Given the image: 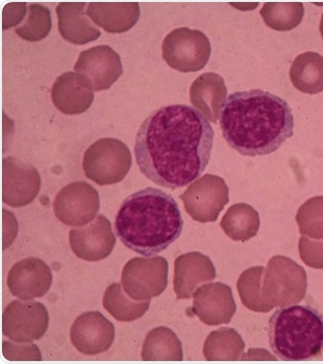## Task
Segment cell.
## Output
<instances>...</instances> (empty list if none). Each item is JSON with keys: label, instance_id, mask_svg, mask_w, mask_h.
Wrapping results in <instances>:
<instances>
[{"label": "cell", "instance_id": "cell-16", "mask_svg": "<svg viewBox=\"0 0 323 364\" xmlns=\"http://www.w3.org/2000/svg\"><path fill=\"white\" fill-rule=\"evenodd\" d=\"M115 339V326L99 311L81 314L73 323L70 341L73 346L88 355L108 351Z\"/></svg>", "mask_w": 323, "mask_h": 364}, {"label": "cell", "instance_id": "cell-18", "mask_svg": "<svg viewBox=\"0 0 323 364\" xmlns=\"http://www.w3.org/2000/svg\"><path fill=\"white\" fill-rule=\"evenodd\" d=\"M216 277V268L207 255L198 252L180 255L175 259L173 278L177 300H189L200 285Z\"/></svg>", "mask_w": 323, "mask_h": 364}, {"label": "cell", "instance_id": "cell-26", "mask_svg": "<svg viewBox=\"0 0 323 364\" xmlns=\"http://www.w3.org/2000/svg\"><path fill=\"white\" fill-rule=\"evenodd\" d=\"M143 360H182L181 341L170 328L159 327L149 331L143 342Z\"/></svg>", "mask_w": 323, "mask_h": 364}, {"label": "cell", "instance_id": "cell-19", "mask_svg": "<svg viewBox=\"0 0 323 364\" xmlns=\"http://www.w3.org/2000/svg\"><path fill=\"white\" fill-rule=\"evenodd\" d=\"M227 97L224 80L216 73H206L192 82L190 89L192 105L208 121L216 124Z\"/></svg>", "mask_w": 323, "mask_h": 364}, {"label": "cell", "instance_id": "cell-1", "mask_svg": "<svg viewBox=\"0 0 323 364\" xmlns=\"http://www.w3.org/2000/svg\"><path fill=\"white\" fill-rule=\"evenodd\" d=\"M213 127L189 105H165L143 121L136 136L141 172L157 186L179 189L199 178L210 161Z\"/></svg>", "mask_w": 323, "mask_h": 364}, {"label": "cell", "instance_id": "cell-20", "mask_svg": "<svg viewBox=\"0 0 323 364\" xmlns=\"http://www.w3.org/2000/svg\"><path fill=\"white\" fill-rule=\"evenodd\" d=\"M86 5V2H61L56 8L60 34L75 45H86L102 36L88 18Z\"/></svg>", "mask_w": 323, "mask_h": 364}, {"label": "cell", "instance_id": "cell-6", "mask_svg": "<svg viewBox=\"0 0 323 364\" xmlns=\"http://www.w3.org/2000/svg\"><path fill=\"white\" fill-rule=\"evenodd\" d=\"M131 166L132 154L128 146L114 138L97 140L84 154V173L100 186L124 181Z\"/></svg>", "mask_w": 323, "mask_h": 364}, {"label": "cell", "instance_id": "cell-24", "mask_svg": "<svg viewBox=\"0 0 323 364\" xmlns=\"http://www.w3.org/2000/svg\"><path fill=\"white\" fill-rule=\"evenodd\" d=\"M260 215L248 203H236L231 206L221 222L225 235L234 241H248L255 237L260 229Z\"/></svg>", "mask_w": 323, "mask_h": 364}, {"label": "cell", "instance_id": "cell-12", "mask_svg": "<svg viewBox=\"0 0 323 364\" xmlns=\"http://www.w3.org/2000/svg\"><path fill=\"white\" fill-rule=\"evenodd\" d=\"M99 194L84 181L73 182L60 190L53 203L57 218L70 227L88 225L99 213Z\"/></svg>", "mask_w": 323, "mask_h": 364}, {"label": "cell", "instance_id": "cell-34", "mask_svg": "<svg viewBox=\"0 0 323 364\" xmlns=\"http://www.w3.org/2000/svg\"><path fill=\"white\" fill-rule=\"evenodd\" d=\"M21 4H10L7 5L8 9L13 14L9 13V17L4 18V29L10 28L13 26H18V23H21L24 16H26V4L21 8L20 12H18V8H20Z\"/></svg>", "mask_w": 323, "mask_h": 364}, {"label": "cell", "instance_id": "cell-4", "mask_svg": "<svg viewBox=\"0 0 323 364\" xmlns=\"http://www.w3.org/2000/svg\"><path fill=\"white\" fill-rule=\"evenodd\" d=\"M268 341L273 354L283 360L322 357L323 315L311 306L292 305L270 318Z\"/></svg>", "mask_w": 323, "mask_h": 364}, {"label": "cell", "instance_id": "cell-29", "mask_svg": "<svg viewBox=\"0 0 323 364\" xmlns=\"http://www.w3.org/2000/svg\"><path fill=\"white\" fill-rule=\"evenodd\" d=\"M264 271L265 268L263 266H256L244 271L239 278L237 287L241 303L252 311H270V309L265 305L261 296Z\"/></svg>", "mask_w": 323, "mask_h": 364}, {"label": "cell", "instance_id": "cell-11", "mask_svg": "<svg viewBox=\"0 0 323 364\" xmlns=\"http://www.w3.org/2000/svg\"><path fill=\"white\" fill-rule=\"evenodd\" d=\"M50 324L48 309L39 301H13L2 315V333L18 342L39 341Z\"/></svg>", "mask_w": 323, "mask_h": 364}, {"label": "cell", "instance_id": "cell-3", "mask_svg": "<svg viewBox=\"0 0 323 364\" xmlns=\"http://www.w3.org/2000/svg\"><path fill=\"white\" fill-rule=\"evenodd\" d=\"M115 227L116 236L124 246L148 257L165 251L177 240L184 221L172 196L148 187L124 200Z\"/></svg>", "mask_w": 323, "mask_h": 364}, {"label": "cell", "instance_id": "cell-13", "mask_svg": "<svg viewBox=\"0 0 323 364\" xmlns=\"http://www.w3.org/2000/svg\"><path fill=\"white\" fill-rule=\"evenodd\" d=\"M40 190V176L34 166L8 156L2 160V200L12 208L33 202Z\"/></svg>", "mask_w": 323, "mask_h": 364}, {"label": "cell", "instance_id": "cell-23", "mask_svg": "<svg viewBox=\"0 0 323 364\" xmlns=\"http://www.w3.org/2000/svg\"><path fill=\"white\" fill-rule=\"evenodd\" d=\"M292 85L304 94L316 95L323 91V56L314 51L300 54L290 70Z\"/></svg>", "mask_w": 323, "mask_h": 364}, {"label": "cell", "instance_id": "cell-32", "mask_svg": "<svg viewBox=\"0 0 323 364\" xmlns=\"http://www.w3.org/2000/svg\"><path fill=\"white\" fill-rule=\"evenodd\" d=\"M302 262L309 267L323 269V239L316 240L302 236L298 244Z\"/></svg>", "mask_w": 323, "mask_h": 364}, {"label": "cell", "instance_id": "cell-22", "mask_svg": "<svg viewBox=\"0 0 323 364\" xmlns=\"http://www.w3.org/2000/svg\"><path fill=\"white\" fill-rule=\"evenodd\" d=\"M51 99L57 109L67 115L82 114L91 107L94 95L81 85L76 73L67 72L60 75L51 89Z\"/></svg>", "mask_w": 323, "mask_h": 364}, {"label": "cell", "instance_id": "cell-15", "mask_svg": "<svg viewBox=\"0 0 323 364\" xmlns=\"http://www.w3.org/2000/svg\"><path fill=\"white\" fill-rule=\"evenodd\" d=\"M116 238L112 225L105 216L81 229L70 232V245L76 257L86 262H96L107 259L115 248Z\"/></svg>", "mask_w": 323, "mask_h": 364}, {"label": "cell", "instance_id": "cell-33", "mask_svg": "<svg viewBox=\"0 0 323 364\" xmlns=\"http://www.w3.org/2000/svg\"><path fill=\"white\" fill-rule=\"evenodd\" d=\"M4 355L9 360H42L39 348L36 345H16L4 342Z\"/></svg>", "mask_w": 323, "mask_h": 364}, {"label": "cell", "instance_id": "cell-9", "mask_svg": "<svg viewBox=\"0 0 323 364\" xmlns=\"http://www.w3.org/2000/svg\"><path fill=\"white\" fill-rule=\"evenodd\" d=\"M180 199L195 221L216 222L229 203V188L221 176L207 173L192 182Z\"/></svg>", "mask_w": 323, "mask_h": 364}, {"label": "cell", "instance_id": "cell-5", "mask_svg": "<svg viewBox=\"0 0 323 364\" xmlns=\"http://www.w3.org/2000/svg\"><path fill=\"white\" fill-rule=\"evenodd\" d=\"M307 274L303 267L283 255L271 257L264 275L261 296L273 311L276 306L297 305L305 297Z\"/></svg>", "mask_w": 323, "mask_h": 364}, {"label": "cell", "instance_id": "cell-30", "mask_svg": "<svg viewBox=\"0 0 323 364\" xmlns=\"http://www.w3.org/2000/svg\"><path fill=\"white\" fill-rule=\"evenodd\" d=\"M53 27L50 10L40 4L28 6V16L26 23L15 29L21 39L28 42H39L48 37Z\"/></svg>", "mask_w": 323, "mask_h": 364}, {"label": "cell", "instance_id": "cell-21", "mask_svg": "<svg viewBox=\"0 0 323 364\" xmlns=\"http://www.w3.org/2000/svg\"><path fill=\"white\" fill-rule=\"evenodd\" d=\"M87 15L109 33H124L138 23L141 10L137 2H91Z\"/></svg>", "mask_w": 323, "mask_h": 364}, {"label": "cell", "instance_id": "cell-25", "mask_svg": "<svg viewBox=\"0 0 323 364\" xmlns=\"http://www.w3.org/2000/svg\"><path fill=\"white\" fill-rule=\"evenodd\" d=\"M246 344L234 328L212 331L206 339L203 354L207 360H238L243 358Z\"/></svg>", "mask_w": 323, "mask_h": 364}, {"label": "cell", "instance_id": "cell-17", "mask_svg": "<svg viewBox=\"0 0 323 364\" xmlns=\"http://www.w3.org/2000/svg\"><path fill=\"white\" fill-rule=\"evenodd\" d=\"M53 273L46 263L35 257L16 263L8 275L10 292L21 300L30 301L40 298L50 291Z\"/></svg>", "mask_w": 323, "mask_h": 364}, {"label": "cell", "instance_id": "cell-28", "mask_svg": "<svg viewBox=\"0 0 323 364\" xmlns=\"http://www.w3.org/2000/svg\"><path fill=\"white\" fill-rule=\"evenodd\" d=\"M304 11L301 2H267L261 9L260 15L270 28L286 32L300 26Z\"/></svg>", "mask_w": 323, "mask_h": 364}, {"label": "cell", "instance_id": "cell-8", "mask_svg": "<svg viewBox=\"0 0 323 364\" xmlns=\"http://www.w3.org/2000/svg\"><path fill=\"white\" fill-rule=\"evenodd\" d=\"M168 276V263L165 257H135L124 266L121 284L124 291L133 300L148 301L165 291Z\"/></svg>", "mask_w": 323, "mask_h": 364}, {"label": "cell", "instance_id": "cell-27", "mask_svg": "<svg viewBox=\"0 0 323 364\" xmlns=\"http://www.w3.org/2000/svg\"><path fill=\"white\" fill-rule=\"evenodd\" d=\"M150 306V300L136 301L128 298L121 284H113L106 289L103 306L118 321L132 322L145 315Z\"/></svg>", "mask_w": 323, "mask_h": 364}, {"label": "cell", "instance_id": "cell-35", "mask_svg": "<svg viewBox=\"0 0 323 364\" xmlns=\"http://www.w3.org/2000/svg\"><path fill=\"white\" fill-rule=\"evenodd\" d=\"M319 31H320V34H322V39H323V14H322V21H320Z\"/></svg>", "mask_w": 323, "mask_h": 364}, {"label": "cell", "instance_id": "cell-10", "mask_svg": "<svg viewBox=\"0 0 323 364\" xmlns=\"http://www.w3.org/2000/svg\"><path fill=\"white\" fill-rule=\"evenodd\" d=\"M81 85L92 91L109 89L121 77V59L109 46H97L84 50L75 65Z\"/></svg>", "mask_w": 323, "mask_h": 364}, {"label": "cell", "instance_id": "cell-31", "mask_svg": "<svg viewBox=\"0 0 323 364\" xmlns=\"http://www.w3.org/2000/svg\"><path fill=\"white\" fill-rule=\"evenodd\" d=\"M295 220L301 235L307 237L323 239V196L311 198L298 209Z\"/></svg>", "mask_w": 323, "mask_h": 364}, {"label": "cell", "instance_id": "cell-7", "mask_svg": "<svg viewBox=\"0 0 323 364\" xmlns=\"http://www.w3.org/2000/svg\"><path fill=\"white\" fill-rule=\"evenodd\" d=\"M162 50L163 58L172 69L181 73H195L207 65L212 47L203 32L180 27L165 36Z\"/></svg>", "mask_w": 323, "mask_h": 364}, {"label": "cell", "instance_id": "cell-14", "mask_svg": "<svg viewBox=\"0 0 323 364\" xmlns=\"http://www.w3.org/2000/svg\"><path fill=\"white\" fill-rule=\"evenodd\" d=\"M192 314L208 326L229 324L237 311L232 288L222 282L202 285L194 293Z\"/></svg>", "mask_w": 323, "mask_h": 364}, {"label": "cell", "instance_id": "cell-2", "mask_svg": "<svg viewBox=\"0 0 323 364\" xmlns=\"http://www.w3.org/2000/svg\"><path fill=\"white\" fill-rule=\"evenodd\" d=\"M228 145L246 156L273 154L294 135L295 118L286 100L264 91L236 92L219 119Z\"/></svg>", "mask_w": 323, "mask_h": 364}]
</instances>
